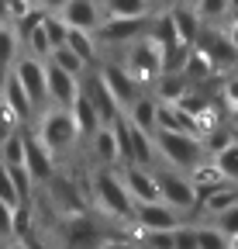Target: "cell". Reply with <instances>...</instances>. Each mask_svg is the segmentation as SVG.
Masks as SVG:
<instances>
[{"label":"cell","mask_w":238,"mask_h":249,"mask_svg":"<svg viewBox=\"0 0 238 249\" xmlns=\"http://www.w3.org/2000/svg\"><path fill=\"white\" fill-rule=\"evenodd\" d=\"M90 194L100 208L104 218H114V222H131L135 214V197L128 194V187L121 180L114 166H100L94 173V183H90Z\"/></svg>","instance_id":"6da1fadb"},{"label":"cell","mask_w":238,"mask_h":249,"mask_svg":"<svg viewBox=\"0 0 238 249\" xmlns=\"http://www.w3.org/2000/svg\"><path fill=\"white\" fill-rule=\"evenodd\" d=\"M152 139H156V152L162 160L176 170H187V173L197 163H204V156H207L200 135H193V132H156Z\"/></svg>","instance_id":"7a4b0ae2"},{"label":"cell","mask_w":238,"mask_h":249,"mask_svg":"<svg viewBox=\"0 0 238 249\" xmlns=\"http://www.w3.org/2000/svg\"><path fill=\"white\" fill-rule=\"evenodd\" d=\"M35 135L52 152H69L79 142V128H76L73 111L69 107H55V104H48V111H42V118L35 124Z\"/></svg>","instance_id":"3957f363"},{"label":"cell","mask_w":238,"mask_h":249,"mask_svg":"<svg viewBox=\"0 0 238 249\" xmlns=\"http://www.w3.org/2000/svg\"><path fill=\"white\" fill-rule=\"evenodd\" d=\"M121 66H125V70L142 83V87H156V83H159V76H162V45H159V42L145 31L142 38H135V42H131L128 59L121 62Z\"/></svg>","instance_id":"277c9868"},{"label":"cell","mask_w":238,"mask_h":249,"mask_svg":"<svg viewBox=\"0 0 238 249\" xmlns=\"http://www.w3.org/2000/svg\"><path fill=\"white\" fill-rule=\"evenodd\" d=\"M104 239H107V229L94 214L76 211L63 218V249H100Z\"/></svg>","instance_id":"5b68a950"},{"label":"cell","mask_w":238,"mask_h":249,"mask_svg":"<svg viewBox=\"0 0 238 249\" xmlns=\"http://www.w3.org/2000/svg\"><path fill=\"white\" fill-rule=\"evenodd\" d=\"M156 180H159V197L173 208V211H193L197 208V191L187 173L180 170H156Z\"/></svg>","instance_id":"8992f818"},{"label":"cell","mask_w":238,"mask_h":249,"mask_svg":"<svg viewBox=\"0 0 238 249\" xmlns=\"http://www.w3.org/2000/svg\"><path fill=\"white\" fill-rule=\"evenodd\" d=\"M21 87L28 90V97H32L35 111L48 104V73H45V59H35V55H21L14 62V70H11Z\"/></svg>","instance_id":"52a82bcc"},{"label":"cell","mask_w":238,"mask_h":249,"mask_svg":"<svg viewBox=\"0 0 238 249\" xmlns=\"http://www.w3.org/2000/svg\"><path fill=\"white\" fill-rule=\"evenodd\" d=\"M100 76H104V83L111 87V93H114V101L117 104H121V111H128L138 97H142V93H145V87L121 66V62H104V66L97 70Z\"/></svg>","instance_id":"ba28073f"},{"label":"cell","mask_w":238,"mask_h":249,"mask_svg":"<svg viewBox=\"0 0 238 249\" xmlns=\"http://www.w3.org/2000/svg\"><path fill=\"white\" fill-rule=\"evenodd\" d=\"M197 49H204L207 55H211L218 73H228V70L238 66V49L228 38V31H221V28H204L200 38H197Z\"/></svg>","instance_id":"9c48e42d"},{"label":"cell","mask_w":238,"mask_h":249,"mask_svg":"<svg viewBox=\"0 0 238 249\" xmlns=\"http://www.w3.org/2000/svg\"><path fill=\"white\" fill-rule=\"evenodd\" d=\"M24 135V170L35 183H48L55 173V152L35 135V132H21Z\"/></svg>","instance_id":"30bf717a"},{"label":"cell","mask_w":238,"mask_h":249,"mask_svg":"<svg viewBox=\"0 0 238 249\" xmlns=\"http://www.w3.org/2000/svg\"><path fill=\"white\" fill-rule=\"evenodd\" d=\"M148 24H152V18H107V21H100L97 35L107 45H125V42L131 45L135 38H142L148 31Z\"/></svg>","instance_id":"8fae6325"},{"label":"cell","mask_w":238,"mask_h":249,"mask_svg":"<svg viewBox=\"0 0 238 249\" xmlns=\"http://www.w3.org/2000/svg\"><path fill=\"white\" fill-rule=\"evenodd\" d=\"M131 222H135L142 232H162V229H176V225H183V222H180V211H173L166 201L135 204V214H131Z\"/></svg>","instance_id":"7c38bea8"},{"label":"cell","mask_w":238,"mask_h":249,"mask_svg":"<svg viewBox=\"0 0 238 249\" xmlns=\"http://www.w3.org/2000/svg\"><path fill=\"white\" fill-rule=\"evenodd\" d=\"M121 180H125V187H128V194L135 197V204H152V201H162V197H159V180H156V170H145V166L125 163Z\"/></svg>","instance_id":"4fadbf2b"},{"label":"cell","mask_w":238,"mask_h":249,"mask_svg":"<svg viewBox=\"0 0 238 249\" xmlns=\"http://www.w3.org/2000/svg\"><path fill=\"white\" fill-rule=\"evenodd\" d=\"M79 87H83L86 97L94 101V107H97V114H100V121H104V124H114L117 118H125L121 104L114 101V93H111V87L104 83V76H100V73H90Z\"/></svg>","instance_id":"5bb4252c"},{"label":"cell","mask_w":238,"mask_h":249,"mask_svg":"<svg viewBox=\"0 0 238 249\" xmlns=\"http://www.w3.org/2000/svg\"><path fill=\"white\" fill-rule=\"evenodd\" d=\"M55 14L63 18L69 28H83V31H94V35H97V28L104 21L97 0H66L63 11H55Z\"/></svg>","instance_id":"9a60e30c"},{"label":"cell","mask_w":238,"mask_h":249,"mask_svg":"<svg viewBox=\"0 0 238 249\" xmlns=\"http://www.w3.org/2000/svg\"><path fill=\"white\" fill-rule=\"evenodd\" d=\"M45 73H48V104L55 107H69L79 93V76L59 70L55 62H45Z\"/></svg>","instance_id":"2e32d148"},{"label":"cell","mask_w":238,"mask_h":249,"mask_svg":"<svg viewBox=\"0 0 238 249\" xmlns=\"http://www.w3.org/2000/svg\"><path fill=\"white\" fill-rule=\"evenodd\" d=\"M48 191H52V204H55L59 211H63V214H76V211H83V208H86L83 194L76 191V187H73L66 177H59V173H52Z\"/></svg>","instance_id":"e0dca14e"},{"label":"cell","mask_w":238,"mask_h":249,"mask_svg":"<svg viewBox=\"0 0 238 249\" xmlns=\"http://www.w3.org/2000/svg\"><path fill=\"white\" fill-rule=\"evenodd\" d=\"M0 101H4L17 118H21V124L35 114V104H32V97H28V90L21 87V80L14 76V73H7V80H4V87H0Z\"/></svg>","instance_id":"ac0fdd59"},{"label":"cell","mask_w":238,"mask_h":249,"mask_svg":"<svg viewBox=\"0 0 238 249\" xmlns=\"http://www.w3.org/2000/svg\"><path fill=\"white\" fill-rule=\"evenodd\" d=\"M90 149H94V160L100 166H117L121 163V152H117V135H114V124H100V128L90 135Z\"/></svg>","instance_id":"d6986e66"},{"label":"cell","mask_w":238,"mask_h":249,"mask_svg":"<svg viewBox=\"0 0 238 249\" xmlns=\"http://www.w3.org/2000/svg\"><path fill=\"white\" fill-rule=\"evenodd\" d=\"M169 21H173V31H176V38H180V42H187V45H197V38H200L204 24L197 21L193 7H183V4L169 7Z\"/></svg>","instance_id":"ffe728a7"},{"label":"cell","mask_w":238,"mask_h":249,"mask_svg":"<svg viewBox=\"0 0 238 249\" xmlns=\"http://www.w3.org/2000/svg\"><path fill=\"white\" fill-rule=\"evenodd\" d=\"M69 111H73V118H76V128H79V139H90L97 128H100V114H97V107H94V101L83 93V87H79V93H76V101L69 104Z\"/></svg>","instance_id":"44dd1931"},{"label":"cell","mask_w":238,"mask_h":249,"mask_svg":"<svg viewBox=\"0 0 238 249\" xmlns=\"http://www.w3.org/2000/svg\"><path fill=\"white\" fill-rule=\"evenodd\" d=\"M156 114H159V97H152V93H142V97L125 111V118L135 124V128L156 135Z\"/></svg>","instance_id":"7402d4cb"},{"label":"cell","mask_w":238,"mask_h":249,"mask_svg":"<svg viewBox=\"0 0 238 249\" xmlns=\"http://www.w3.org/2000/svg\"><path fill=\"white\" fill-rule=\"evenodd\" d=\"M231 204H238V183H218L214 191H204V194H197V208H204V211H211V214H221L224 208H231Z\"/></svg>","instance_id":"603a6c76"},{"label":"cell","mask_w":238,"mask_h":249,"mask_svg":"<svg viewBox=\"0 0 238 249\" xmlns=\"http://www.w3.org/2000/svg\"><path fill=\"white\" fill-rule=\"evenodd\" d=\"M197 21L204 28H221L231 21V7H228V0H200V4L193 7Z\"/></svg>","instance_id":"cb8c5ba5"},{"label":"cell","mask_w":238,"mask_h":249,"mask_svg":"<svg viewBox=\"0 0 238 249\" xmlns=\"http://www.w3.org/2000/svg\"><path fill=\"white\" fill-rule=\"evenodd\" d=\"M66 45L90 66V62L97 59V35L94 31H83V28H69V38H66Z\"/></svg>","instance_id":"d4e9b609"},{"label":"cell","mask_w":238,"mask_h":249,"mask_svg":"<svg viewBox=\"0 0 238 249\" xmlns=\"http://www.w3.org/2000/svg\"><path fill=\"white\" fill-rule=\"evenodd\" d=\"M17 49H21V38H17L14 24H4V28H0V73H11L14 70Z\"/></svg>","instance_id":"484cf974"},{"label":"cell","mask_w":238,"mask_h":249,"mask_svg":"<svg viewBox=\"0 0 238 249\" xmlns=\"http://www.w3.org/2000/svg\"><path fill=\"white\" fill-rule=\"evenodd\" d=\"M187 90H190V80H187L183 73H162V76H159V83H156L159 101H169V104H176Z\"/></svg>","instance_id":"4316f807"},{"label":"cell","mask_w":238,"mask_h":249,"mask_svg":"<svg viewBox=\"0 0 238 249\" xmlns=\"http://www.w3.org/2000/svg\"><path fill=\"white\" fill-rule=\"evenodd\" d=\"M152 0H104L107 18H148Z\"/></svg>","instance_id":"83f0119b"},{"label":"cell","mask_w":238,"mask_h":249,"mask_svg":"<svg viewBox=\"0 0 238 249\" xmlns=\"http://www.w3.org/2000/svg\"><path fill=\"white\" fill-rule=\"evenodd\" d=\"M190 183H193L197 194H204V191H214L218 183H224V177H221V170H218L214 163H197V166L190 170ZM228 183H231V180H228Z\"/></svg>","instance_id":"f1b7e54d"},{"label":"cell","mask_w":238,"mask_h":249,"mask_svg":"<svg viewBox=\"0 0 238 249\" xmlns=\"http://www.w3.org/2000/svg\"><path fill=\"white\" fill-rule=\"evenodd\" d=\"M211 163L221 170V177H224V180L238 183V139H235L231 145H224L218 156H211Z\"/></svg>","instance_id":"f546056e"},{"label":"cell","mask_w":238,"mask_h":249,"mask_svg":"<svg viewBox=\"0 0 238 249\" xmlns=\"http://www.w3.org/2000/svg\"><path fill=\"white\" fill-rule=\"evenodd\" d=\"M48 62H55L59 70H66V73H73V76H83L86 73V62L69 49V45H59V49H52V55H48Z\"/></svg>","instance_id":"4dcf8cb0"},{"label":"cell","mask_w":238,"mask_h":249,"mask_svg":"<svg viewBox=\"0 0 238 249\" xmlns=\"http://www.w3.org/2000/svg\"><path fill=\"white\" fill-rule=\"evenodd\" d=\"M197 249H231V239L218 225H197Z\"/></svg>","instance_id":"1f68e13d"},{"label":"cell","mask_w":238,"mask_h":249,"mask_svg":"<svg viewBox=\"0 0 238 249\" xmlns=\"http://www.w3.org/2000/svg\"><path fill=\"white\" fill-rule=\"evenodd\" d=\"M42 28H45V35H48V45H52V49L66 45V38H69V24H66L63 18H59L55 11H48V14H45Z\"/></svg>","instance_id":"d6a6232c"},{"label":"cell","mask_w":238,"mask_h":249,"mask_svg":"<svg viewBox=\"0 0 238 249\" xmlns=\"http://www.w3.org/2000/svg\"><path fill=\"white\" fill-rule=\"evenodd\" d=\"M32 235V204H17L14 208V239Z\"/></svg>","instance_id":"836d02e7"},{"label":"cell","mask_w":238,"mask_h":249,"mask_svg":"<svg viewBox=\"0 0 238 249\" xmlns=\"http://www.w3.org/2000/svg\"><path fill=\"white\" fill-rule=\"evenodd\" d=\"M148 249H176V229H162V232H145L142 235Z\"/></svg>","instance_id":"e575fe53"},{"label":"cell","mask_w":238,"mask_h":249,"mask_svg":"<svg viewBox=\"0 0 238 249\" xmlns=\"http://www.w3.org/2000/svg\"><path fill=\"white\" fill-rule=\"evenodd\" d=\"M214 222H218V229H221L228 239H235V235H238V204H231V208H224L221 214H214Z\"/></svg>","instance_id":"d590c367"},{"label":"cell","mask_w":238,"mask_h":249,"mask_svg":"<svg viewBox=\"0 0 238 249\" xmlns=\"http://www.w3.org/2000/svg\"><path fill=\"white\" fill-rule=\"evenodd\" d=\"M17 128H21V118H17V114H14L4 101H0V142H4L7 135H14Z\"/></svg>","instance_id":"8d00e7d4"},{"label":"cell","mask_w":238,"mask_h":249,"mask_svg":"<svg viewBox=\"0 0 238 249\" xmlns=\"http://www.w3.org/2000/svg\"><path fill=\"white\" fill-rule=\"evenodd\" d=\"M0 201H7L11 208H17V194H14V180H11V170L7 163L0 160Z\"/></svg>","instance_id":"74e56055"},{"label":"cell","mask_w":238,"mask_h":249,"mask_svg":"<svg viewBox=\"0 0 238 249\" xmlns=\"http://www.w3.org/2000/svg\"><path fill=\"white\" fill-rule=\"evenodd\" d=\"M0 239H14V208L0 201Z\"/></svg>","instance_id":"f35d334b"},{"label":"cell","mask_w":238,"mask_h":249,"mask_svg":"<svg viewBox=\"0 0 238 249\" xmlns=\"http://www.w3.org/2000/svg\"><path fill=\"white\" fill-rule=\"evenodd\" d=\"M176 249H197V225H176Z\"/></svg>","instance_id":"ab89813d"},{"label":"cell","mask_w":238,"mask_h":249,"mask_svg":"<svg viewBox=\"0 0 238 249\" xmlns=\"http://www.w3.org/2000/svg\"><path fill=\"white\" fill-rule=\"evenodd\" d=\"M100 249H142V246H138V242H131V239H121V235H107Z\"/></svg>","instance_id":"60d3db41"},{"label":"cell","mask_w":238,"mask_h":249,"mask_svg":"<svg viewBox=\"0 0 238 249\" xmlns=\"http://www.w3.org/2000/svg\"><path fill=\"white\" fill-rule=\"evenodd\" d=\"M224 31H228V38L235 42V49H238V18H231L228 24H224Z\"/></svg>","instance_id":"b9f144b4"},{"label":"cell","mask_w":238,"mask_h":249,"mask_svg":"<svg viewBox=\"0 0 238 249\" xmlns=\"http://www.w3.org/2000/svg\"><path fill=\"white\" fill-rule=\"evenodd\" d=\"M63 4L66 0H38V7H45V11H63Z\"/></svg>","instance_id":"7bdbcfd3"},{"label":"cell","mask_w":238,"mask_h":249,"mask_svg":"<svg viewBox=\"0 0 238 249\" xmlns=\"http://www.w3.org/2000/svg\"><path fill=\"white\" fill-rule=\"evenodd\" d=\"M11 24V7H7V0H0V28Z\"/></svg>","instance_id":"ee69618b"},{"label":"cell","mask_w":238,"mask_h":249,"mask_svg":"<svg viewBox=\"0 0 238 249\" xmlns=\"http://www.w3.org/2000/svg\"><path fill=\"white\" fill-rule=\"evenodd\" d=\"M4 249H32V246H28L24 239H14V242H11V246H4Z\"/></svg>","instance_id":"f6af8a7d"},{"label":"cell","mask_w":238,"mask_h":249,"mask_svg":"<svg viewBox=\"0 0 238 249\" xmlns=\"http://www.w3.org/2000/svg\"><path fill=\"white\" fill-rule=\"evenodd\" d=\"M228 7H231V18H238V0H228Z\"/></svg>","instance_id":"bcb514c9"},{"label":"cell","mask_w":238,"mask_h":249,"mask_svg":"<svg viewBox=\"0 0 238 249\" xmlns=\"http://www.w3.org/2000/svg\"><path fill=\"white\" fill-rule=\"evenodd\" d=\"M231 128H235V132H238V107H235V111H231Z\"/></svg>","instance_id":"7dc6e473"},{"label":"cell","mask_w":238,"mask_h":249,"mask_svg":"<svg viewBox=\"0 0 238 249\" xmlns=\"http://www.w3.org/2000/svg\"><path fill=\"white\" fill-rule=\"evenodd\" d=\"M176 4H183V7H197L200 0H176Z\"/></svg>","instance_id":"c3c4849f"},{"label":"cell","mask_w":238,"mask_h":249,"mask_svg":"<svg viewBox=\"0 0 238 249\" xmlns=\"http://www.w3.org/2000/svg\"><path fill=\"white\" fill-rule=\"evenodd\" d=\"M152 4H176V0H152Z\"/></svg>","instance_id":"681fc988"},{"label":"cell","mask_w":238,"mask_h":249,"mask_svg":"<svg viewBox=\"0 0 238 249\" xmlns=\"http://www.w3.org/2000/svg\"><path fill=\"white\" fill-rule=\"evenodd\" d=\"M231 249H238V235H235V239H231Z\"/></svg>","instance_id":"f907efd6"},{"label":"cell","mask_w":238,"mask_h":249,"mask_svg":"<svg viewBox=\"0 0 238 249\" xmlns=\"http://www.w3.org/2000/svg\"><path fill=\"white\" fill-rule=\"evenodd\" d=\"M24 4H38V0H24Z\"/></svg>","instance_id":"816d5d0a"},{"label":"cell","mask_w":238,"mask_h":249,"mask_svg":"<svg viewBox=\"0 0 238 249\" xmlns=\"http://www.w3.org/2000/svg\"><path fill=\"white\" fill-rule=\"evenodd\" d=\"M235 107H238V104H235ZM235 107H231V111H235Z\"/></svg>","instance_id":"f5cc1de1"}]
</instances>
